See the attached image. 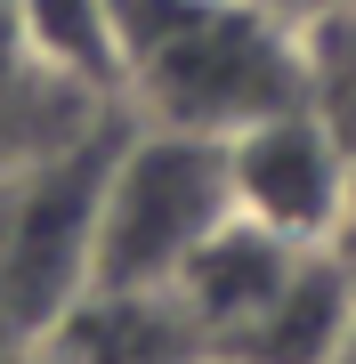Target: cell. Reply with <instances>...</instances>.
I'll list each match as a JSON object with an SVG mask.
<instances>
[{
    "mask_svg": "<svg viewBox=\"0 0 356 364\" xmlns=\"http://www.w3.org/2000/svg\"><path fill=\"white\" fill-rule=\"evenodd\" d=\"M114 33L138 122L235 138L300 105V25L276 0H114Z\"/></svg>",
    "mask_w": 356,
    "mask_h": 364,
    "instance_id": "cell-1",
    "label": "cell"
},
{
    "mask_svg": "<svg viewBox=\"0 0 356 364\" xmlns=\"http://www.w3.org/2000/svg\"><path fill=\"white\" fill-rule=\"evenodd\" d=\"M227 219H235L227 138L138 122V130L114 138V162L97 178L90 275L81 284H178V267Z\"/></svg>",
    "mask_w": 356,
    "mask_h": 364,
    "instance_id": "cell-2",
    "label": "cell"
},
{
    "mask_svg": "<svg viewBox=\"0 0 356 364\" xmlns=\"http://www.w3.org/2000/svg\"><path fill=\"white\" fill-rule=\"evenodd\" d=\"M114 138H122L114 122L49 138L0 195V324L16 340H33L90 275V219Z\"/></svg>",
    "mask_w": 356,
    "mask_h": 364,
    "instance_id": "cell-3",
    "label": "cell"
},
{
    "mask_svg": "<svg viewBox=\"0 0 356 364\" xmlns=\"http://www.w3.org/2000/svg\"><path fill=\"white\" fill-rule=\"evenodd\" d=\"M227 178H235V210L284 243H340L356 219V154L308 105H284V114L235 130Z\"/></svg>",
    "mask_w": 356,
    "mask_h": 364,
    "instance_id": "cell-4",
    "label": "cell"
},
{
    "mask_svg": "<svg viewBox=\"0 0 356 364\" xmlns=\"http://www.w3.org/2000/svg\"><path fill=\"white\" fill-rule=\"evenodd\" d=\"M195 316L171 284H81L33 332V364H203Z\"/></svg>",
    "mask_w": 356,
    "mask_h": 364,
    "instance_id": "cell-5",
    "label": "cell"
},
{
    "mask_svg": "<svg viewBox=\"0 0 356 364\" xmlns=\"http://www.w3.org/2000/svg\"><path fill=\"white\" fill-rule=\"evenodd\" d=\"M348 340H356V267L340 243H316L243 316V332L219 348V364H332Z\"/></svg>",
    "mask_w": 356,
    "mask_h": 364,
    "instance_id": "cell-6",
    "label": "cell"
},
{
    "mask_svg": "<svg viewBox=\"0 0 356 364\" xmlns=\"http://www.w3.org/2000/svg\"><path fill=\"white\" fill-rule=\"evenodd\" d=\"M16 73L73 97H122L114 0H16Z\"/></svg>",
    "mask_w": 356,
    "mask_h": 364,
    "instance_id": "cell-7",
    "label": "cell"
},
{
    "mask_svg": "<svg viewBox=\"0 0 356 364\" xmlns=\"http://www.w3.org/2000/svg\"><path fill=\"white\" fill-rule=\"evenodd\" d=\"M291 25H300V105L356 154V0H324Z\"/></svg>",
    "mask_w": 356,
    "mask_h": 364,
    "instance_id": "cell-8",
    "label": "cell"
},
{
    "mask_svg": "<svg viewBox=\"0 0 356 364\" xmlns=\"http://www.w3.org/2000/svg\"><path fill=\"white\" fill-rule=\"evenodd\" d=\"M16 81V0H0V90Z\"/></svg>",
    "mask_w": 356,
    "mask_h": 364,
    "instance_id": "cell-9",
    "label": "cell"
},
{
    "mask_svg": "<svg viewBox=\"0 0 356 364\" xmlns=\"http://www.w3.org/2000/svg\"><path fill=\"white\" fill-rule=\"evenodd\" d=\"M340 251H348V267H356V219H348V235H340Z\"/></svg>",
    "mask_w": 356,
    "mask_h": 364,
    "instance_id": "cell-10",
    "label": "cell"
},
{
    "mask_svg": "<svg viewBox=\"0 0 356 364\" xmlns=\"http://www.w3.org/2000/svg\"><path fill=\"white\" fill-rule=\"evenodd\" d=\"M332 364H356V340H348V348H340V356H332Z\"/></svg>",
    "mask_w": 356,
    "mask_h": 364,
    "instance_id": "cell-11",
    "label": "cell"
},
{
    "mask_svg": "<svg viewBox=\"0 0 356 364\" xmlns=\"http://www.w3.org/2000/svg\"><path fill=\"white\" fill-rule=\"evenodd\" d=\"M203 364H219V356H203Z\"/></svg>",
    "mask_w": 356,
    "mask_h": 364,
    "instance_id": "cell-12",
    "label": "cell"
}]
</instances>
